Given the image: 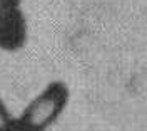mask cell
<instances>
[{
	"label": "cell",
	"mask_w": 147,
	"mask_h": 131,
	"mask_svg": "<svg viewBox=\"0 0 147 131\" xmlns=\"http://www.w3.org/2000/svg\"><path fill=\"white\" fill-rule=\"evenodd\" d=\"M70 89L64 81H52L18 116V131H47L65 111Z\"/></svg>",
	"instance_id": "cell-1"
},
{
	"label": "cell",
	"mask_w": 147,
	"mask_h": 131,
	"mask_svg": "<svg viewBox=\"0 0 147 131\" xmlns=\"http://www.w3.org/2000/svg\"><path fill=\"white\" fill-rule=\"evenodd\" d=\"M27 42V20L20 7L0 9V49L17 52Z\"/></svg>",
	"instance_id": "cell-2"
},
{
	"label": "cell",
	"mask_w": 147,
	"mask_h": 131,
	"mask_svg": "<svg viewBox=\"0 0 147 131\" xmlns=\"http://www.w3.org/2000/svg\"><path fill=\"white\" fill-rule=\"evenodd\" d=\"M0 131H18V116H13L9 111L2 98H0Z\"/></svg>",
	"instance_id": "cell-3"
},
{
	"label": "cell",
	"mask_w": 147,
	"mask_h": 131,
	"mask_svg": "<svg viewBox=\"0 0 147 131\" xmlns=\"http://www.w3.org/2000/svg\"><path fill=\"white\" fill-rule=\"evenodd\" d=\"M22 0H0V9H7V7H20Z\"/></svg>",
	"instance_id": "cell-4"
}]
</instances>
